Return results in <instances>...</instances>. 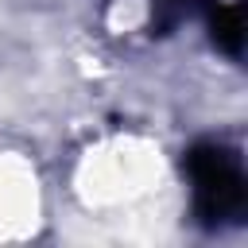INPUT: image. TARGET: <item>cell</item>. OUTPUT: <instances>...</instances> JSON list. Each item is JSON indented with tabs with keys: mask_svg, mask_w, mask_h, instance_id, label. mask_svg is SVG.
<instances>
[{
	"mask_svg": "<svg viewBox=\"0 0 248 248\" xmlns=\"http://www.w3.org/2000/svg\"><path fill=\"white\" fill-rule=\"evenodd\" d=\"M182 178L190 194V217L209 229L244 225L248 213V170L229 140H194L182 151Z\"/></svg>",
	"mask_w": 248,
	"mask_h": 248,
	"instance_id": "cell-1",
	"label": "cell"
},
{
	"mask_svg": "<svg viewBox=\"0 0 248 248\" xmlns=\"http://www.w3.org/2000/svg\"><path fill=\"white\" fill-rule=\"evenodd\" d=\"M198 8H202V16H205L209 43H213L221 54L240 58V50H244V19H240V0H202Z\"/></svg>",
	"mask_w": 248,
	"mask_h": 248,
	"instance_id": "cell-2",
	"label": "cell"
},
{
	"mask_svg": "<svg viewBox=\"0 0 248 248\" xmlns=\"http://www.w3.org/2000/svg\"><path fill=\"white\" fill-rule=\"evenodd\" d=\"M202 0H147L151 8V31L155 35H170L174 27H182L194 12H198Z\"/></svg>",
	"mask_w": 248,
	"mask_h": 248,
	"instance_id": "cell-3",
	"label": "cell"
}]
</instances>
